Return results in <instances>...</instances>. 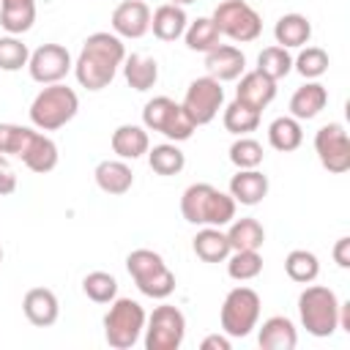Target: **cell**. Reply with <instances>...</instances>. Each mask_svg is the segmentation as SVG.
Here are the masks:
<instances>
[{"instance_id": "cell-2", "label": "cell", "mask_w": 350, "mask_h": 350, "mask_svg": "<svg viewBox=\"0 0 350 350\" xmlns=\"http://www.w3.org/2000/svg\"><path fill=\"white\" fill-rule=\"evenodd\" d=\"M235 200L211 183H191L180 194V213L189 224L200 227H227L235 219Z\"/></svg>"}, {"instance_id": "cell-29", "label": "cell", "mask_w": 350, "mask_h": 350, "mask_svg": "<svg viewBox=\"0 0 350 350\" xmlns=\"http://www.w3.org/2000/svg\"><path fill=\"white\" fill-rule=\"evenodd\" d=\"M227 241H230V249L232 252H238V249H254V252H260L262 243H265V230L252 216L232 219L230 221V230H227Z\"/></svg>"}, {"instance_id": "cell-27", "label": "cell", "mask_w": 350, "mask_h": 350, "mask_svg": "<svg viewBox=\"0 0 350 350\" xmlns=\"http://www.w3.org/2000/svg\"><path fill=\"white\" fill-rule=\"evenodd\" d=\"M191 249L202 262H224L232 252L230 241H227V232H221V227H202L194 235Z\"/></svg>"}, {"instance_id": "cell-14", "label": "cell", "mask_w": 350, "mask_h": 350, "mask_svg": "<svg viewBox=\"0 0 350 350\" xmlns=\"http://www.w3.org/2000/svg\"><path fill=\"white\" fill-rule=\"evenodd\" d=\"M112 33L120 38H142L150 30V8L142 0H123L112 11Z\"/></svg>"}, {"instance_id": "cell-28", "label": "cell", "mask_w": 350, "mask_h": 350, "mask_svg": "<svg viewBox=\"0 0 350 350\" xmlns=\"http://www.w3.org/2000/svg\"><path fill=\"white\" fill-rule=\"evenodd\" d=\"M268 142L279 153H290V150L301 148V142H304L301 120H295L293 115H282V118L271 120V126H268Z\"/></svg>"}, {"instance_id": "cell-22", "label": "cell", "mask_w": 350, "mask_h": 350, "mask_svg": "<svg viewBox=\"0 0 350 350\" xmlns=\"http://www.w3.org/2000/svg\"><path fill=\"white\" fill-rule=\"evenodd\" d=\"M268 194V178L254 167V170H238L230 178V197L241 205H257Z\"/></svg>"}, {"instance_id": "cell-46", "label": "cell", "mask_w": 350, "mask_h": 350, "mask_svg": "<svg viewBox=\"0 0 350 350\" xmlns=\"http://www.w3.org/2000/svg\"><path fill=\"white\" fill-rule=\"evenodd\" d=\"M170 3H175V5H191V3H197V0H170Z\"/></svg>"}, {"instance_id": "cell-15", "label": "cell", "mask_w": 350, "mask_h": 350, "mask_svg": "<svg viewBox=\"0 0 350 350\" xmlns=\"http://www.w3.org/2000/svg\"><path fill=\"white\" fill-rule=\"evenodd\" d=\"M205 68H208V77L219 82H232L243 74L246 55L232 44H219L211 52H205Z\"/></svg>"}, {"instance_id": "cell-8", "label": "cell", "mask_w": 350, "mask_h": 350, "mask_svg": "<svg viewBox=\"0 0 350 350\" xmlns=\"http://www.w3.org/2000/svg\"><path fill=\"white\" fill-rule=\"evenodd\" d=\"M260 320V295L252 287H232L224 295L219 323L227 336H249L252 328H257Z\"/></svg>"}, {"instance_id": "cell-11", "label": "cell", "mask_w": 350, "mask_h": 350, "mask_svg": "<svg viewBox=\"0 0 350 350\" xmlns=\"http://www.w3.org/2000/svg\"><path fill=\"white\" fill-rule=\"evenodd\" d=\"M180 104L189 112V118L194 120V126H205L219 115V109L224 104V88L213 77H197L186 88V96Z\"/></svg>"}, {"instance_id": "cell-38", "label": "cell", "mask_w": 350, "mask_h": 350, "mask_svg": "<svg viewBox=\"0 0 350 350\" xmlns=\"http://www.w3.org/2000/svg\"><path fill=\"white\" fill-rule=\"evenodd\" d=\"M265 159L262 153V145L257 139H252L249 134L246 137H238L232 145H230V161L238 167V170H254L260 167Z\"/></svg>"}, {"instance_id": "cell-32", "label": "cell", "mask_w": 350, "mask_h": 350, "mask_svg": "<svg viewBox=\"0 0 350 350\" xmlns=\"http://www.w3.org/2000/svg\"><path fill=\"white\" fill-rule=\"evenodd\" d=\"M183 38H186V46L191 52H202V55L221 44V33L211 16H197L194 22H189L183 30Z\"/></svg>"}, {"instance_id": "cell-19", "label": "cell", "mask_w": 350, "mask_h": 350, "mask_svg": "<svg viewBox=\"0 0 350 350\" xmlns=\"http://www.w3.org/2000/svg\"><path fill=\"white\" fill-rule=\"evenodd\" d=\"M19 159L25 161V167H27V170H33V172L44 175V172H52V170L57 167L60 153H57L55 139H49V137H46V134H41V131H33V137L27 139V145H25V150H22V156H19Z\"/></svg>"}, {"instance_id": "cell-33", "label": "cell", "mask_w": 350, "mask_h": 350, "mask_svg": "<svg viewBox=\"0 0 350 350\" xmlns=\"http://www.w3.org/2000/svg\"><path fill=\"white\" fill-rule=\"evenodd\" d=\"M36 22V0L30 3H8L0 5V25L8 36H22Z\"/></svg>"}, {"instance_id": "cell-16", "label": "cell", "mask_w": 350, "mask_h": 350, "mask_svg": "<svg viewBox=\"0 0 350 350\" xmlns=\"http://www.w3.org/2000/svg\"><path fill=\"white\" fill-rule=\"evenodd\" d=\"M22 312L25 317L38 325V328H49L57 323V314H60V304H57V295L49 290V287H33L25 293L22 298Z\"/></svg>"}, {"instance_id": "cell-30", "label": "cell", "mask_w": 350, "mask_h": 350, "mask_svg": "<svg viewBox=\"0 0 350 350\" xmlns=\"http://www.w3.org/2000/svg\"><path fill=\"white\" fill-rule=\"evenodd\" d=\"M221 123H224V129H227L230 134L246 137V134H252V131L260 126V109H254V107H249V104H243V101L235 98V101H230V104L224 107Z\"/></svg>"}, {"instance_id": "cell-31", "label": "cell", "mask_w": 350, "mask_h": 350, "mask_svg": "<svg viewBox=\"0 0 350 350\" xmlns=\"http://www.w3.org/2000/svg\"><path fill=\"white\" fill-rule=\"evenodd\" d=\"M148 164L156 175L170 178L186 167V153L178 148V142H161V145L148 148Z\"/></svg>"}, {"instance_id": "cell-40", "label": "cell", "mask_w": 350, "mask_h": 350, "mask_svg": "<svg viewBox=\"0 0 350 350\" xmlns=\"http://www.w3.org/2000/svg\"><path fill=\"white\" fill-rule=\"evenodd\" d=\"M27 60H30V49L27 44H22V38L0 36V68L3 71H19L27 66Z\"/></svg>"}, {"instance_id": "cell-21", "label": "cell", "mask_w": 350, "mask_h": 350, "mask_svg": "<svg viewBox=\"0 0 350 350\" xmlns=\"http://www.w3.org/2000/svg\"><path fill=\"white\" fill-rule=\"evenodd\" d=\"M325 104H328V90H325V85L309 79L306 85H301V88L293 93V98H290V115H293L295 120H312V118H317V115L325 109Z\"/></svg>"}, {"instance_id": "cell-12", "label": "cell", "mask_w": 350, "mask_h": 350, "mask_svg": "<svg viewBox=\"0 0 350 350\" xmlns=\"http://www.w3.org/2000/svg\"><path fill=\"white\" fill-rule=\"evenodd\" d=\"M314 153L328 172H334V175L347 172L350 170V137H347L345 126L342 123H325L323 129H317Z\"/></svg>"}, {"instance_id": "cell-41", "label": "cell", "mask_w": 350, "mask_h": 350, "mask_svg": "<svg viewBox=\"0 0 350 350\" xmlns=\"http://www.w3.org/2000/svg\"><path fill=\"white\" fill-rule=\"evenodd\" d=\"M36 129L30 126H16V123H0V156H22L27 139L33 137Z\"/></svg>"}, {"instance_id": "cell-1", "label": "cell", "mask_w": 350, "mask_h": 350, "mask_svg": "<svg viewBox=\"0 0 350 350\" xmlns=\"http://www.w3.org/2000/svg\"><path fill=\"white\" fill-rule=\"evenodd\" d=\"M123 60H126V46L120 36L104 30L90 33L74 60L77 82L88 90H104L115 79Z\"/></svg>"}, {"instance_id": "cell-43", "label": "cell", "mask_w": 350, "mask_h": 350, "mask_svg": "<svg viewBox=\"0 0 350 350\" xmlns=\"http://www.w3.org/2000/svg\"><path fill=\"white\" fill-rule=\"evenodd\" d=\"M202 350H230V336L227 334H208L200 342Z\"/></svg>"}, {"instance_id": "cell-34", "label": "cell", "mask_w": 350, "mask_h": 350, "mask_svg": "<svg viewBox=\"0 0 350 350\" xmlns=\"http://www.w3.org/2000/svg\"><path fill=\"white\" fill-rule=\"evenodd\" d=\"M284 273L298 282V284H309L317 279L320 273V260L314 252H306V249H293L287 257H284Z\"/></svg>"}, {"instance_id": "cell-18", "label": "cell", "mask_w": 350, "mask_h": 350, "mask_svg": "<svg viewBox=\"0 0 350 350\" xmlns=\"http://www.w3.org/2000/svg\"><path fill=\"white\" fill-rule=\"evenodd\" d=\"M109 145H112V153H115L118 159L134 161V159L145 156L148 148H150L148 129H145V126H137V123H123V126H118V129L112 131Z\"/></svg>"}, {"instance_id": "cell-6", "label": "cell", "mask_w": 350, "mask_h": 350, "mask_svg": "<svg viewBox=\"0 0 350 350\" xmlns=\"http://www.w3.org/2000/svg\"><path fill=\"white\" fill-rule=\"evenodd\" d=\"M145 309L134 298L109 301V312L104 314V339L115 350H131L145 331Z\"/></svg>"}, {"instance_id": "cell-4", "label": "cell", "mask_w": 350, "mask_h": 350, "mask_svg": "<svg viewBox=\"0 0 350 350\" xmlns=\"http://www.w3.org/2000/svg\"><path fill=\"white\" fill-rule=\"evenodd\" d=\"M298 317L301 325L312 336H331L339 328V298L331 287L325 284H312L304 287L298 295Z\"/></svg>"}, {"instance_id": "cell-9", "label": "cell", "mask_w": 350, "mask_h": 350, "mask_svg": "<svg viewBox=\"0 0 350 350\" xmlns=\"http://www.w3.org/2000/svg\"><path fill=\"white\" fill-rule=\"evenodd\" d=\"M211 19L219 27V33L227 36L230 41H235V44H249V41L260 38V33H262V19L246 0L219 3Z\"/></svg>"}, {"instance_id": "cell-37", "label": "cell", "mask_w": 350, "mask_h": 350, "mask_svg": "<svg viewBox=\"0 0 350 350\" xmlns=\"http://www.w3.org/2000/svg\"><path fill=\"white\" fill-rule=\"evenodd\" d=\"M82 293L93 301V304H109L118 298V279L107 271H90L82 279Z\"/></svg>"}, {"instance_id": "cell-17", "label": "cell", "mask_w": 350, "mask_h": 350, "mask_svg": "<svg viewBox=\"0 0 350 350\" xmlns=\"http://www.w3.org/2000/svg\"><path fill=\"white\" fill-rule=\"evenodd\" d=\"M235 98L262 112L276 98V82L268 79L265 74H260L257 68L254 71H246V74H241V82L235 88Z\"/></svg>"}, {"instance_id": "cell-47", "label": "cell", "mask_w": 350, "mask_h": 350, "mask_svg": "<svg viewBox=\"0 0 350 350\" xmlns=\"http://www.w3.org/2000/svg\"><path fill=\"white\" fill-rule=\"evenodd\" d=\"M8 3H30V0H0V5H8Z\"/></svg>"}, {"instance_id": "cell-13", "label": "cell", "mask_w": 350, "mask_h": 350, "mask_svg": "<svg viewBox=\"0 0 350 350\" xmlns=\"http://www.w3.org/2000/svg\"><path fill=\"white\" fill-rule=\"evenodd\" d=\"M74 68L71 52L63 44H41L36 52H30L27 71L38 85H55Z\"/></svg>"}, {"instance_id": "cell-48", "label": "cell", "mask_w": 350, "mask_h": 350, "mask_svg": "<svg viewBox=\"0 0 350 350\" xmlns=\"http://www.w3.org/2000/svg\"><path fill=\"white\" fill-rule=\"evenodd\" d=\"M0 167H5V156H0Z\"/></svg>"}, {"instance_id": "cell-25", "label": "cell", "mask_w": 350, "mask_h": 350, "mask_svg": "<svg viewBox=\"0 0 350 350\" xmlns=\"http://www.w3.org/2000/svg\"><path fill=\"white\" fill-rule=\"evenodd\" d=\"M273 38L284 49H298L312 38V22L304 14H284L273 25Z\"/></svg>"}, {"instance_id": "cell-23", "label": "cell", "mask_w": 350, "mask_h": 350, "mask_svg": "<svg viewBox=\"0 0 350 350\" xmlns=\"http://www.w3.org/2000/svg\"><path fill=\"white\" fill-rule=\"evenodd\" d=\"M257 342L262 350H293L298 345V331H295L290 317L273 314L260 325Z\"/></svg>"}, {"instance_id": "cell-26", "label": "cell", "mask_w": 350, "mask_h": 350, "mask_svg": "<svg viewBox=\"0 0 350 350\" xmlns=\"http://www.w3.org/2000/svg\"><path fill=\"white\" fill-rule=\"evenodd\" d=\"M123 77H126L129 88L145 93V90H150L159 82V63L150 55H139V52L126 55V60H123Z\"/></svg>"}, {"instance_id": "cell-45", "label": "cell", "mask_w": 350, "mask_h": 350, "mask_svg": "<svg viewBox=\"0 0 350 350\" xmlns=\"http://www.w3.org/2000/svg\"><path fill=\"white\" fill-rule=\"evenodd\" d=\"M339 328L350 334V301H339Z\"/></svg>"}, {"instance_id": "cell-44", "label": "cell", "mask_w": 350, "mask_h": 350, "mask_svg": "<svg viewBox=\"0 0 350 350\" xmlns=\"http://www.w3.org/2000/svg\"><path fill=\"white\" fill-rule=\"evenodd\" d=\"M16 191V175H14V170H8V164L5 167H0V197H8V194H14Z\"/></svg>"}, {"instance_id": "cell-10", "label": "cell", "mask_w": 350, "mask_h": 350, "mask_svg": "<svg viewBox=\"0 0 350 350\" xmlns=\"http://www.w3.org/2000/svg\"><path fill=\"white\" fill-rule=\"evenodd\" d=\"M145 350H178L186 336V317L178 306L161 304L145 320Z\"/></svg>"}, {"instance_id": "cell-5", "label": "cell", "mask_w": 350, "mask_h": 350, "mask_svg": "<svg viewBox=\"0 0 350 350\" xmlns=\"http://www.w3.org/2000/svg\"><path fill=\"white\" fill-rule=\"evenodd\" d=\"M126 271L134 279L137 290L148 298H167L175 290V273L167 268L164 257L153 249H134L126 257Z\"/></svg>"}, {"instance_id": "cell-42", "label": "cell", "mask_w": 350, "mask_h": 350, "mask_svg": "<svg viewBox=\"0 0 350 350\" xmlns=\"http://www.w3.org/2000/svg\"><path fill=\"white\" fill-rule=\"evenodd\" d=\"M334 262L339 265V268H350V238L347 235H342L336 243H334Z\"/></svg>"}, {"instance_id": "cell-36", "label": "cell", "mask_w": 350, "mask_h": 350, "mask_svg": "<svg viewBox=\"0 0 350 350\" xmlns=\"http://www.w3.org/2000/svg\"><path fill=\"white\" fill-rule=\"evenodd\" d=\"M224 262H227L230 279H235V282H252V279H257L260 271H262V257H260V252H254V249L230 252V257H227Z\"/></svg>"}, {"instance_id": "cell-39", "label": "cell", "mask_w": 350, "mask_h": 350, "mask_svg": "<svg viewBox=\"0 0 350 350\" xmlns=\"http://www.w3.org/2000/svg\"><path fill=\"white\" fill-rule=\"evenodd\" d=\"M293 68L304 79H317L328 71V52L320 46H306L298 52V57H293Z\"/></svg>"}, {"instance_id": "cell-20", "label": "cell", "mask_w": 350, "mask_h": 350, "mask_svg": "<svg viewBox=\"0 0 350 350\" xmlns=\"http://www.w3.org/2000/svg\"><path fill=\"white\" fill-rule=\"evenodd\" d=\"M93 178H96L101 191L115 194V197L126 194L134 186V172H131V167L123 159H104V161H98Z\"/></svg>"}, {"instance_id": "cell-49", "label": "cell", "mask_w": 350, "mask_h": 350, "mask_svg": "<svg viewBox=\"0 0 350 350\" xmlns=\"http://www.w3.org/2000/svg\"><path fill=\"white\" fill-rule=\"evenodd\" d=\"M0 262H3V246H0Z\"/></svg>"}, {"instance_id": "cell-24", "label": "cell", "mask_w": 350, "mask_h": 350, "mask_svg": "<svg viewBox=\"0 0 350 350\" xmlns=\"http://www.w3.org/2000/svg\"><path fill=\"white\" fill-rule=\"evenodd\" d=\"M189 25V16L183 11V5H175V3H164L159 5L153 14H150V30L159 41H175L183 36Z\"/></svg>"}, {"instance_id": "cell-3", "label": "cell", "mask_w": 350, "mask_h": 350, "mask_svg": "<svg viewBox=\"0 0 350 350\" xmlns=\"http://www.w3.org/2000/svg\"><path fill=\"white\" fill-rule=\"evenodd\" d=\"M27 112H30V123L38 131H57L79 112V96L74 93V88L63 82L44 85Z\"/></svg>"}, {"instance_id": "cell-35", "label": "cell", "mask_w": 350, "mask_h": 350, "mask_svg": "<svg viewBox=\"0 0 350 350\" xmlns=\"http://www.w3.org/2000/svg\"><path fill=\"white\" fill-rule=\"evenodd\" d=\"M257 71L265 74L268 79L279 82L282 77H287L293 71V55L290 49L273 44V46H265L260 55H257Z\"/></svg>"}, {"instance_id": "cell-7", "label": "cell", "mask_w": 350, "mask_h": 350, "mask_svg": "<svg viewBox=\"0 0 350 350\" xmlns=\"http://www.w3.org/2000/svg\"><path fill=\"white\" fill-rule=\"evenodd\" d=\"M142 126L148 131L164 134L170 142H183L194 134V120L183 109V104L172 101L170 96H156L142 107Z\"/></svg>"}]
</instances>
